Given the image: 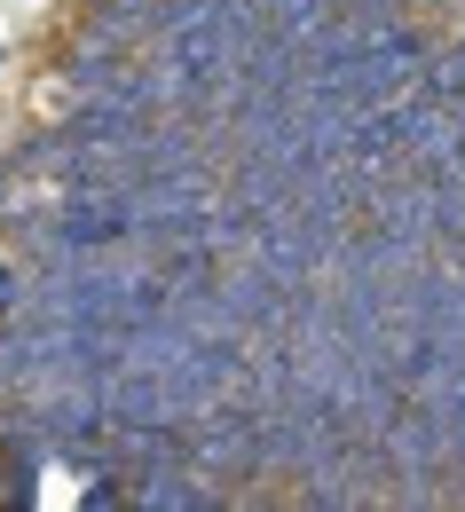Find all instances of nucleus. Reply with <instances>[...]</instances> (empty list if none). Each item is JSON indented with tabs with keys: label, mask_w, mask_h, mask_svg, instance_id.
I'll use <instances>...</instances> for the list:
<instances>
[{
	"label": "nucleus",
	"mask_w": 465,
	"mask_h": 512,
	"mask_svg": "<svg viewBox=\"0 0 465 512\" xmlns=\"http://www.w3.org/2000/svg\"><path fill=\"white\" fill-rule=\"evenodd\" d=\"M434 87H442L450 103H465V40H450V48L434 56Z\"/></svg>",
	"instance_id": "f257e3e1"
},
{
	"label": "nucleus",
	"mask_w": 465,
	"mask_h": 512,
	"mask_svg": "<svg viewBox=\"0 0 465 512\" xmlns=\"http://www.w3.org/2000/svg\"><path fill=\"white\" fill-rule=\"evenodd\" d=\"M8 197H16V166L0 158V221H8Z\"/></svg>",
	"instance_id": "f03ea898"
},
{
	"label": "nucleus",
	"mask_w": 465,
	"mask_h": 512,
	"mask_svg": "<svg viewBox=\"0 0 465 512\" xmlns=\"http://www.w3.org/2000/svg\"><path fill=\"white\" fill-rule=\"evenodd\" d=\"M0 64H8V48H0Z\"/></svg>",
	"instance_id": "7ed1b4c3"
}]
</instances>
